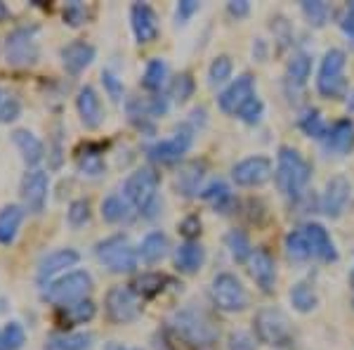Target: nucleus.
<instances>
[{
	"mask_svg": "<svg viewBox=\"0 0 354 350\" xmlns=\"http://www.w3.org/2000/svg\"><path fill=\"white\" fill-rule=\"evenodd\" d=\"M104 310L113 324H128L140 317L142 306L130 286H111L104 296Z\"/></svg>",
	"mask_w": 354,
	"mask_h": 350,
	"instance_id": "6",
	"label": "nucleus"
},
{
	"mask_svg": "<svg viewBox=\"0 0 354 350\" xmlns=\"http://www.w3.org/2000/svg\"><path fill=\"white\" fill-rule=\"evenodd\" d=\"M0 97H3V90H0Z\"/></svg>",
	"mask_w": 354,
	"mask_h": 350,
	"instance_id": "53",
	"label": "nucleus"
},
{
	"mask_svg": "<svg viewBox=\"0 0 354 350\" xmlns=\"http://www.w3.org/2000/svg\"><path fill=\"white\" fill-rule=\"evenodd\" d=\"M12 142L17 147V152L21 154V161L26 166H38L45 159V145L33 130L28 128H17L12 130Z\"/></svg>",
	"mask_w": 354,
	"mask_h": 350,
	"instance_id": "19",
	"label": "nucleus"
},
{
	"mask_svg": "<svg viewBox=\"0 0 354 350\" xmlns=\"http://www.w3.org/2000/svg\"><path fill=\"white\" fill-rule=\"evenodd\" d=\"M102 83H104L106 95L111 97L113 102H121L123 100V83L113 76L111 71H102Z\"/></svg>",
	"mask_w": 354,
	"mask_h": 350,
	"instance_id": "48",
	"label": "nucleus"
},
{
	"mask_svg": "<svg viewBox=\"0 0 354 350\" xmlns=\"http://www.w3.org/2000/svg\"><path fill=\"white\" fill-rule=\"evenodd\" d=\"M90 289H93V277L85 270H71V272L57 277L55 282L43 286V301L50 306H66L73 301H83L88 298Z\"/></svg>",
	"mask_w": 354,
	"mask_h": 350,
	"instance_id": "2",
	"label": "nucleus"
},
{
	"mask_svg": "<svg viewBox=\"0 0 354 350\" xmlns=\"http://www.w3.org/2000/svg\"><path fill=\"white\" fill-rule=\"evenodd\" d=\"M302 232H305L307 237V244H310V251H312V258H319V261H335V246L330 242L328 232L324 229L322 225H317V222H310V225L302 227Z\"/></svg>",
	"mask_w": 354,
	"mask_h": 350,
	"instance_id": "23",
	"label": "nucleus"
},
{
	"mask_svg": "<svg viewBox=\"0 0 354 350\" xmlns=\"http://www.w3.org/2000/svg\"><path fill=\"white\" fill-rule=\"evenodd\" d=\"M97 308L90 298H83V301H73V303H66V306H59L55 313L57 322L59 324H66V326H76V324H85L95 317Z\"/></svg>",
	"mask_w": 354,
	"mask_h": 350,
	"instance_id": "22",
	"label": "nucleus"
},
{
	"mask_svg": "<svg viewBox=\"0 0 354 350\" xmlns=\"http://www.w3.org/2000/svg\"><path fill=\"white\" fill-rule=\"evenodd\" d=\"M290 303H293L295 310H300V313H310V310L317 306V294H314V289L310 284L300 282L290 289Z\"/></svg>",
	"mask_w": 354,
	"mask_h": 350,
	"instance_id": "36",
	"label": "nucleus"
},
{
	"mask_svg": "<svg viewBox=\"0 0 354 350\" xmlns=\"http://www.w3.org/2000/svg\"><path fill=\"white\" fill-rule=\"evenodd\" d=\"M85 19H88V8L83 3H68L64 8V24L68 26H83Z\"/></svg>",
	"mask_w": 354,
	"mask_h": 350,
	"instance_id": "46",
	"label": "nucleus"
},
{
	"mask_svg": "<svg viewBox=\"0 0 354 350\" xmlns=\"http://www.w3.org/2000/svg\"><path fill=\"white\" fill-rule=\"evenodd\" d=\"M165 282H168V277L165 274H158V272H147L142 274V277H137L133 284H130V289L135 291L137 296L142 298H153L156 294H161L165 289Z\"/></svg>",
	"mask_w": 354,
	"mask_h": 350,
	"instance_id": "32",
	"label": "nucleus"
},
{
	"mask_svg": "<svg viewBox=\"0 0 354 350\" xmlns=\"http://www.w3.org/2000/svg\"><path fill=\"white\" fill-rule=\"evenodd\" d=\"M78 261H81V256H78V251H73V249L50 251V254L38 263V272H36L38 284L48 286L50 282H55L57 274L66 272V268H73Z\"/></svg>",
	"mask_w": 354,
	"mask_h": 350,
	"instance_id": "13",
	"label": "nucleus"
},
{
	"mask_svg": "<svg viewBox=\"0 0 354 350\" xmlns=\"http://www.w3.org/2000/svg\"><path fill=\"white\" fill-rule=\"evenodd\" d=\"M76 109H78V116H81V123L88 130H97L102 121H104V107H102V100L93 85H85V88L78 90Z\"/></svg>",
	"mask_w": 354,
	"mask_h": 350,
	"instance_id": "16",
	"label": "nucleus"
},
{
	"mask_svg": "<svg viewBox=\"0 0 354 350\" xmlns=\"http://www.w3.org/2000/svg\"><path fill=\"white\" fill-rule=\"evenodd\" d=\"M342 28H345V33H347V36H350L352 41H354V15H350L345 21H342Z\"/></svg>",
	"mask_w": 354,
	"mask_h": 350,
	"instance_id": "51",
	"label": "nucleus"
},
{
	"mask_svg": "<svg viewBox=\"0 0 354 350\" xmlns=\"http://www.w3.org/2000/svg\"><path fill=\"white\" fill-rule=\"evenodd\" d=\"M201 177H203V164H198V161L187 164L185 168L177 173V189H180L185 197H192V194L198 192Z\"/></svg>",
	"mask_w": 354,
	"mask_h": 350,
	"instance_id": "31",
	"label": "nucleus"
},
{
	"mask_svg": "<svg viewBox=\"0 0 354 350\" xmlns=\"http://www.w3.org/2000/svg\"><path fill=\"white\" fill-rule=\"evenodd\" d=\"M137 254H140V258L147 265H153V263L163 261L165 254H168V237H165L163 232H158V229H153V232H149L142 239Z\"/></svg>",
	"mask_w": 354,
	"mask_h": 350,
	"instance_id": "24",
	"label": "nucleus"
},
{
	"mask_svg": "<svg viewBox=\"0 0 354 350\" xmlns=\"http://www.w3.org/2000/svg\"><path fill=\"white\" fill-rule=\"evenodd\" d=\"M300 128L305 130L310 137H324L326 135V125H324V119L317 109H310L305 112V116L300 119Z\"/></svg>",
	"mask_w": 354,
	"mask_h": 350,
	"instance_id": "39",
	"label": "nucleus"
},
{
	"mask_svg": "<svg viewBox=\"0 0 354 350\" xmlns=\"http://www.w3.org/2000/svg\"><path fill=\"white\" fill-rule=\"evenodd\" d=\"M345 64H347V57L338 48L328 50L326 57H324L322 69H319V78H317V88L324 97L342 95V90H345V78H342Z\"/></svg>",
	"mask_w": 354,
	"mask_h": 350,
	"instance_id": "8",
	"label": "nucleus"
},
{
	"mask_svg": "<svg viewBox=\"0 0 354 350\" xmlns=\"http://www.w3.org/2000/svg\"><path fill=\"white\" fill-rule=\"evenodd\" d=\"M158 185H161V175L153 168H137L133 175L125 180L123 185V197L128 199L130 206H135L140 213L151 216L153 206H156V194Z\"/></svg>",
	"mask_w": 354,
	"mask_h": 350,
	"instance_id": "4",
	"label": "nucleus"
},
{
	"mask_svg": "<svg viewBox=\"0 0 354 350\" xmlns=\"http://www.w3.org/2000/svg\"><path fill=\"white\" fill-rule=\"evenodd\" d=\"M286 251L293 261H307V258H312L310 244H307V237H305V232H302V227L293 229L286 237Z\"/></svg>",
	"mask_w": 354,
	"mask_h": 350,
	"instance_id": "35",
	"label": "nucleus"
},
{
	"mask_svg": "<svg viewBox=\"0 0 354 350\" xmlns=\"http://www.w3.org/2000/svg\"><path fill=\"white\" fill-rule=\"evenodd\" d=\"M347 107H350V112H354V90H350V95H347Z\"/></svg>",
	"mask_w": 354,
	"mask_h": 350,
	"instance_id": "52",
	"label": "nucleus"
},
{
	"mask_svg": "<svg viewBox=\"0 0 354 350\" xmlns=\"http://www.w3.org/2000/svg\"><path fill=\"white\" fill-rule=\"evenodd\" d=\"M3 57L10 67L28 69L41 60V43H38V26H17L5 36Z\"/></svg>",
	"mask_w": 354,
	"mask_h": 350,
	"instance_id": "1",
	"label": "nucleus"
},
{
	"mask_svg": "<svg viewBox=\"0 0 354 350\" xmlns=\"http://www.w3.org/2000/svg\"><path fill=\"white\" fill-rule=\"evenodd\" d=\"M130 24H133V33L137 43L147 45L158 38V17L156 12L145 3H135L130 8Z\"/></svg>",
	"mask_w": 354,
	"mask_h": 350,
	"instance_id": "17",
	"label": "nucleus"
},
{
	"mask_svg": "<svg viewBox=\"0 0 354 350\" xmlns=\"http://www.w3.org/2000/svg\"><path fill=\"white\" fill-rule=\"evenodd\" d=\"M59 60L71 76H78L95 62V48L85 41H73L59 50Z\"/></svg>",
	"mask_w": 354,
	"mask_h": 350,
	"instance_id": "18",
	"label": "nucleus"
},
{
	"mask_svg": "<svg viewBox=\"0 0 354 350\" xmlns=\"http://www.w3.org/2000/svg\"><path fill=\"white\" fill-rule=\"evenodd\" d=\"M310 71H312L310 57H307L305 53H300V55H295L293 60L288 62L286 76H288V81L293 85H305L307 78H310Z\"/></svg>",
	"mask_w": 354,
	"mask_h": 350,
	"instance_id": "34",
	"label": "nucleus"
},
{
	"mask_svg": "<svg viewBox=\"0 0 354 350\" xmlns=\"http://www.w3.org/2000/svg\"><path fill=\"white\" fill-rule=\"evenodd\" d=\"M274 173V166L267 157H250L232 168V177L239 187H260Z\"/></svg>",
	"mask_w": 354,
	"mask_h": 350,
	"instance_id": "12",
	"label": "nucleus"
},
{
	"mask_svg": "<svg viewBox=\"0 0 354 350\" xmlns=\"http://www.w3.org/2000/svg\"><path fill=\"white\" fill-rule=\"evenodd\" d=\"M175 265L180 272L185 274H194L198 268L203 265V249L201 244H194V242H185L180 249L175 251Z\"/></svg>",
	"mask_w": 354,
	"mask_h": 350,
	"instance_id": "26",
	"label": "nucleus"
},
{
	"mask_svg": "<svg viewBox=\"0 0 354 350\" xmlns=\"http://www.w3.org/2000/svg\"><path fill=\"white\" fill-rule=\"evenodd\" d=\"M165 78H168V64L161 60V57H153V60L147 62L145 67V76H142V85L151 93L161 90L165 85Z\"/></svg>",
	"mask_w": 354,
	"mask_h": 350,
	"instance_id": "30",
	"label": "nucleus"
},
{
	"mask_svg": "<svg viewBox=\"0 0 354 350\" xmlns=\"http://www.w3.org/2000/svg\"><path fill=\"white\" fill-rule=\"evenodd\" d=\"M177 326L182 329V334L189 336L192 341H196V343H208L210 338H213V331H210V326L205 324L201 317H192L189 313L180 315V320H177Z\"/></svg>",
	"mask_w": 354,
	"mask_h": 350,
	"instance_id": "29",
	"label": "nucleus"
},
{
	"mask_svg": "<svg viewBox=\"0 0 354 350\" xmlns=\"http://www.w3.org/2000/svg\"><path fill=\"white\" fill-rule=\"evenodd\" d=\"M248 10H250V5L245 3V0H239V3H230V12H232L234 17L248 15Z\"/></svg>",
	"mask_w": 354,
	"mask_h": 350,
	"instance_id": "50",
	"label": "nucleus"
},
{
	"mask_svg": "<svg viewBox=\"0 0 354 350\" xmlns=\"http://www.w3.org/2000/svg\"><path fill=\"white\" fill-rule=\"evenodd\" d=\"M90 202L88 199H76V202H71L68 204V209H66V220H68V225L71 227H83L85 222L90 220Z\"/></svg>",
	"mask_w": 354,
	"mask_h": 350,
	"instance_id": "38",
	"label": "nucleus"
},
{
	"mask_svg": "<svg viewBox=\"0 0 354 350\" xmlns=\"http://www.w3.org/2000/svg\"><path fill=\"white\" fill-rule=\"evenodd\" d=\"M352 194V185L345 175H335L328 180L326 192L322 197V211L328 218H340L342 211L347 209V202H350Z\"/></svg>",
	"mask_w": 354,
	"mask_h": 350,
	"instance_id": "15",
	"label": "nucleus"
},
{
	"mask_svg": "<svg viewBox=\"0 0 354 350\" xmlns=\"http://www.w3.org/2000/svg\"><path fill=\"white\" fill-rule=\"evenodd\" d=\"M312 168L305 159L300 157V152L290 147L279 149V166H277V182L281 187V192L286 197H298L310 182Z\"/></svg>",
	"mask_w": 354,
	"mask_h": 350,
	"instance_id": "3",
	"label": "nucleus"
},
{
	"mask_svg": "<svg viewBox=\"0 0 354 350\" xmlns=\"http://www.w3.org/2000/svg\"><path fill=\"white\" fill-rule=\"evenodd\" d=\"M21 114V102L17 100L15 95H8L3 93V97H0V123H12L19 119Z\"/></svg>",
	"mask_w": 354,
	"mask_h": 350,
	"instance_id": "41",
	"label": "nucleus"
},
{
	"mask_svg": "<svg viewBox=\"0 0 354 350\" xmlns=\"http://www.w3.org/2000/svg\"><path fill=\"white\" fill-rule=\"evenodd\" d=\"M203 199H208L215 209H222L225 202H230V199H232V192H230V187H227L225 182L218 180V182H213L210 187L203 189Z\"/></svg>",
	"mask_w": 354,
	"mask_h": 350,
	"instance_id": "42",
	"label": "nucleus"
},
{
	"mask_svg": "<svg viewBox=\"0 0 354 350\" xmlns=\"http://www.w3.org/2000/svg\"><path fill=\"white\" fill-rule=\"evenodd\" d=\"M255 97V81L250 73H243L234 81L230 88H225L218 97V105L225 114H239L245 102Z\"/></svg>",
	"mask_w": 354,
	"mask_h": 350,
	"instance_id": "14",
	"label": "nucleus"
},
{
	"mask_svg": "<svg viewBox=\"0 0 354 350\" xmlns=\"http://www.w3.org/2000/svg\"><path fill=\"white\" fill-rule=\"evenodd\" d=\"M130 202L121 194H111V197H106L104 202H102V218H104L106 222H111V225H118V222L128 220L130 218Z\"/></svg>",
	"mask_w": 354,
	"mask_h": 350,
	"instance_id": "28",
	"label": "nucleus"
},
{
	"mask_svg": "<svg viewBox=\"0 0 354 350\" xmlns=\"http://www.w3.org/2000/svg\"><path fill=\"white\" fill-rule=\"evenodd\" d=\"M196 10H198L196 0H182V3L177 5V21H187Z\"/></svg>",
	"mask_w": 354,
	"mask_h": 350,
	"instance_id": "49",
	"label": "nucleus"
},
{
	"mask_svg": "<svg viewBox=\"0 0 354 350\" xmlns=\"http://www.w3.org/2000/svg\"><path fill=\"white\" fill-rule=\"evenodd\" d=\"M90 343H93V336L85 331H64V334L50 336L45 350H88Z\"/></svg>",
	"mask_w": 354,
	"mask_h": 350,
	"instance_id": "27",
	"label": "nucleus"
},
{
	"mask_svg": "<svg viewBox=\"0 0 354 350\" xmlns=\"http://www.w3.org/2000/svg\"><path fill=\"white\" fill-rule=\"evenodd\" d=\"M262 109L265 107H262V102L258 100V97H250V100L241 107V112H239V119H241L243 123L253 125L262 119Z\"/></svg>",
	"mask_w": 354,
	"mask_h": 350,
	"instance_id": "47",
	"label": "nucleus"
},
{
	"mask_svg": "<svg viewBox=\"0 0 354 350\" xmlns=\"http://www.w3.org/2000/svg\"><path fill=\"white\" fill-rule=\"evenodd\" d=\"M24 218H26V209L21 204H5L0 209V246L15 244Z\"/></svg>",
	"mask_w": 354,
	"mask_h": 350,
	"instance_id": "21",
	"label": "nucleus"
},
{
	"mask_svg": "<svg viewBox=\"0 0 354 350\" xmlns=\"http://www.w3.org/2000/svg\"><path fill=\"white\" fill-rule=\"evenodd\" d=\"M326 145L330 152L335 154H347L350 149L354 147V125L352 121H347V119H342L333 125V128L328 130V140Z\"/></svg>",
	"mask_w": 354,
	"mask_h": 350,
	"instance_id": "25",
	"label": "nucleus"
},
{
	"mask_svg": "<svg viewBox=\"0 0 354 350\" xmlns=\"http://www.w3.org/2000/svg\"><path fill=\"white\" fill-rule=\"evenodd\" d=\"M192 93H194V78L189 73H180L173 81V85H170V95H173L177 102H187L192 97Z\"/></svg>",
	"mask_w": 354,
	"mask_h": 350,
	"instance_id": "43",
	"label": "nucleus"
},
{
	"mask_svg": "<svg viewBox=\"0 0 354 350\" xmlns=\"http://www.w3.org/2000/svg\"><path fill=\"white\" fill-rule=\"evenodd\" d=\"M227 246H230V251H232V256L236 258V261H245V258H250V242H248V237H245L243 232H230L227 234Z\"/></svg>",
	"mask_w": 354,
	"mask_h": 350,
	"instance_id": "40",
	"label": "nucleus"
},
{
	"mask_svg": "<svg viewBox=\"0 0 354 350\" xmlns=\"http://www.w3.org/2000/svg\"><path fill=\"white\" fill-rule=\"evenodd\" d=\"M48 192H50V175L41 168L26 170L19 182V197H21V206H24L28 213H43L45 204H48Z\"/></svg>",
	"mask_w": 354,
	"mask_h": 350,
	"instance_id": "9",
	"label": "nucleus"
},
{
	"mask_svg": "<svg viewBox=\"0 0 354 350\" xmlns=\"http://www.w3.org/2000/svg\"><path fill=\"white\" fill-rule=\"evenodd\" d=\"M210 296H213L215 306L225 310V313H239V310L248 306V294H245L243 284L230 272H222L213 279Z\"/></svg>",
	"mask_w": 354,
	"mask_h": 350,
	"instance_id": "7",
	"label": "nucleus"
},
{
	"mask_svg": "<svg viewBox=\"0 0 354 350\" xmlns=\"http://www.w3.org/2000/svg\"><path fill=\"white\" fill-rule=\"evenodd\" d=\"M95 254H97V258H100L102 265H104L106 270H111V272H116V274L135 272L137 258H140V254H137L133 246H130L128 239L121 237V234L100 242L95 249Z\"/></svg>",
	"mask_w": 354,
	"mask_h": 350,
	"instance_id": "5",
	"label": "nucleus"
},
{
	"mask_svg": "<svg viewBox=\"0 0 354 350\" xmlns=\"http://www.w3.org/2000/svg\"><path fill=\"white\" fill-rule=\"evenodd\" d=\"M302 12L314 26H324L328 19V8L324 3H302Z\"/></svg>",
	"mask_w": 354,
	"mask_h": 350,
	"instance_id": "45",
	"label": "nucleus"
},
{
	"mask_svg": "<svg viewBox=\"0 0 354 350\" xmlns=\"http://www.w3.org/2000/svg\"><path fill=\"white\" fill-rule=\"evenodd\" d=\"M192 140H194V135H192L189 125H180L173 137L161 140V142H156V145L149 147V159L151 161H158V164L180 161V159L187 154V149L192 147Z\"/></svg>",
	"mask_w": 354,
	"mask_h": 350,
	"instance_id": "11",
	"label": "nucleus"
},
{
	"mask_svg": "<svg viewBox=\"0 0 354 350\" xmlns=\"http://www.w3.org/2000/svg\"><path fill=\"white\" fill-rule=\"evenodd\" d=\"M78 168L85 175H100L104 170V161H102L100 152H90L88 149V154H78Z\"/></svg>",
	"mask_w": 354,
	"mask_h": 350,
	"instance_id": "44",
	"label": "nucleus"
},
{
	"mask_svg": "<svg viewBox=\"0 0 354 350\" xmlns=\"http://www.w3.org/2000/svg\"><path fill=\"white\" fill-rule=\"evenodd\" d=\"M248 272L265 294H270L277 282V265L267 251H253L248 258Z\"/></svg>",
	"mask_w": 354,
	"mask_h": 350,
	"instance_id": "20",
	"label": "nucleus"
},
{
	"mask_svg": "<svg viewBox=\"0 0 354 350\" xmlns=\"http://www.w3.org/2000/svg\"><path fill=\"white\" fill-rule=\"evenodd\" d=\"M26 343V331L19 322H8L0 329V348L3 350H19Z\"/></svg>",
	"mask_w": 354,
	"mask_h": 350,
	"instance_id": "33",
	"label": "nucleus"
},
{
	"mask_svg": "<svg viewBox=\"0 0 354 350\" xmlns=\"http://www.w3.org/2000/svg\"><path fill=\"white\" fill-rule=\"evenodd\" d=\"M255 334L267 346H286L290 341V326L283 313L274 308L260 310L255 317Z\"/></svg>",
	"mask_w": 354,
	"mask_h": 350,
	"instance_id": "10",
	"label": "nucleus"
},
{
	"mask_svg": "<svg viewBox=\"0 0 354 350\" xmlns=\"http://www.w3.org/2000/svg\"><path fill=\"white\" fill-rule=\"evenodd\" d=\"M232 71H234V64H232L230 57H227V55L215 57L213 64H210V69H208V81H210V85L225 83L227 78L232 76Z\"/></svg>",
	"mask_w": 354,
	"mask_h": 350,
	"instance_id": "37",
	"label": "nucleus"
}]
</instances>
